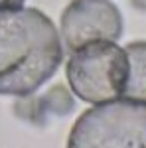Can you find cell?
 Instances as JSON below:
<instances>
[{"instance_id":"cell-2","label":"cell","mask_w":146,"mask_h":148,"mask_svg":"<svg viewBox=\"0 0 146 148\" xmlns=\"http://www.w3.org/2000/svg\"><path fill=\"white\" fill-rule=\"evenodd\" d=\"M67 148H146V101L121 97L93 105L73 123Z\"/></svg>"},{"instance_id":"cell-3","label":"cell","mask_w":146,"mask_h":148,"mask_svg":"<svg viewBox=\"0 0 146 148\" xmlns=\"http://www.w3.org/2000/svg\"><path fill=\"white\" fill-rule=\"evenodd\" d=\"M71 91L89 105L124 97L128 57L124 47L111 40H97L75 47L65 67Z\"/></svg>"},{"instance_id":"cell-6","label":"cell","mask_w":146,"mask_h":148,"mask_svg":"<svg viewBox=\"0 0 146 148\" xmlns=\"http://www.w3.org/2000/svg\"><path fill=\"white\" fill-rule=\"evenodd\" d=\"M26 0H0V8H16L22 6Z\"/></svg>"},{"instance_id":"cell-5","label":"cell","mask_w":146,"mask_h":148,"mask_svg":"<svg viewBox=\"0 0 146 148\" xmlns=\"http://www.w3.org/2000/svg\"><path fill=\"white\" fill-rule=\"evenodd\" d=\"M128 57V79L124 97L146 101V42H132L124 47Z\"/></svg>"},{"instance_id":"cell-4","label":"cell","mask_w":146,"mask_h":148,"mask_svg":"<svg viewBox=\"0 0 146 148\" xmlns=\"http://www.w3.org/2000/svg\"><path fill=\"white\" fill-rule=\"evenodd\" d=\"M121 36L123 14L111 0H71L61 12V40L69 51L97 40L117 42Z\"/></svg>"},{"instance_id":"cell-1","label":"cell","mask_w":146,"mask_h":148,"mask_svg":"<svg viewBox=\"0 0 146 148\" xmlns=\"http://www.w3.org/2000/svg\"><path fill=\"white\" fill-rule=\"evenodd\" d=\"M63 44L38 8H0V95L26 97L56 75Z\"/></svg>"}]
</instances>
